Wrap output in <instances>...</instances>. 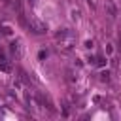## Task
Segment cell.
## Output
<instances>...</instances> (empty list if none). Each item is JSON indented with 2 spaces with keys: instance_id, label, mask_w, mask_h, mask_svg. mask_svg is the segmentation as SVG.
Here are the masks:
<instances>
[{
  "instance_id": "obj_2",
  "label": "cell",
  "mask_w": 121,
  "mask_h": 121,
  "mask_svg": "<svg viewBox=\"0 0 121 121\" xmlns=\"http://www.w3.org/2000/svg\"><path fill=\"white\" fill-rule=\"evenodd\" d=\"M104 9H106V13H108L112 19H115L117 13H119V9H117V6H115L113 0H106V2H104Z\"/></svg>"
},
{
  "instance_id": "obj_11",
  "label": "cell",
  "mask_w": 121,
  "mask_h": 121,
  "mask_svg": "<svg viewBox=\"0 0 121 121\" xmlns=\"http://www.w3.org/2000/svg\"><path fill=\"white\" fill-rule=\"evenodd\" d=\"M38 57H40V60H43V59L47 57V51H40V53H38Z\"/></svg>"
},
{
  "instance_id": "obj_3",
  "label": "cell",
  "mask_w": 121,
  "mask_h": 121,
  "mask_svg": "<svg viewBox=\"0 0 121 121\" xmlns=\"http://www.w3.org/2000/svg\"><path fill=\"white\" fill-rule=\"evenodd\" d=\"M78 78H79L78 70H66V79H68L70 83H76V81H78Z\"/></svg>"
},
{
  "instance_id": "obj_6",
  "label": "cell",
  "mask_w": 121,
  "mask_h": 121,
  "mask_svg": "<svg viewBox=\"0 0 121 121\" xmlns=\"http://www.w3.org/2000/svg\"><path fill=\"white\" fill-rule=\"evenodd\" d=\"M110 76H112V74H110V70H104V72L100 74V81H106V83H108V81L112 79Z\"/></svg>"
},
{
  "instance_id": "obj_10",
  "label": "cell",
  "mask_w": 121,
  "mask_h": 121,
  "mask_svg": "<svg viewBox=\"0 0 121 121\" xmlns=\"http://www.w3.org/2000/svg\"><path fill=\"white\" fill-rule=\"evenodd\" d=\"M13 87H15V89H21V87H23V85H21V79H13Z\"/></svg>"
},
{
  "instance_id": "obj_12",
  "label": "cell",
  "mask_w": 121,
  "mask_h": 121,
  "mask_svg": "<svg viewBox=\"0 0 121 121\" xmlns=\"http://www.w3.org/2000/svg\"><path fill=\"white\" fill-rule=\"evenodd\" d=\"M79 17V11L78 9H72V19H78Z\"/></svg>"
},
{
  "instance_id": "obj_5",
  "label": "cell",
  "mask_w": 121,
  "mask_h": 121,
  "mask_svg": "<svg viewBox=\"0 0 121 121\" xmlns=\"http://www.w3.org/2000/svg\"><path fill=\"white\" fill-rule=\"evenodd\" d=\"M70 34H72V32H70L68 28H59V32L55 34V38H57V40H62V38H66V36H70Z\"/></svg>"
},
{
  "instance_id": "obj_4",
  "label": "cell",
  "mask_w": 121,
  "mask_h": 121,
  "mask_svg": "<svg viewBox=\"0 0 121 121\" xmlns=\"http://www.w3.org/2000/svg\"><path fill=\"white\" fill-rule=\"evenodd\" d=\"M0 72H4V74H9V72H11V64H9L6 59L0 60Z\"/></svg>"
},
{
  "instance_id": "obj_1",
  "label": "cell",
  "mask_w": 121,
  "mask_h": 121,
  "mask_svg": "<svg viewBox=\"0 0 121 121\" xmlns=\"http://www.w3.org/2000/svg\"><path fill=\"white\" fill-rule=\"evenodd\" d=\"M28 26H30V30H32L34 34H43V32L47 30V25H45L43 21H40V19H30V21H28Z\"/></svg>"
},
{
  "instance_id": "obj_9",
  "label": "cell",
  "mask_w": 121,
  "mask_h": 121,
  "mask_svg": "<svg viewBox=\"0 0 121 121\" xmlns=\"http://www.w3.org/2000/svg\"><path fill=\"white\" fill-rule=\"evenodd\" d=\"M2 32H4L6 36H9V34H11V28H9V26H2Z\"/></svg>"
},
{
  "instance_id": "obj_13",
  "label": "cell",
  "mask_w": 121,
  "mask_h": 121,
  "mask_svg": "<svg viewBox=\"0 0 121 121\" xmlns=\"http://www.w3.org/2000/svg\"><path fill=\"white\" fill-rule=\"evenodd\" d=\"M110 64H112V66L115 68V66H117V60H115V59H110Z\"/></svg>"
},
{
  "instance_id": "obj_8",
  "label": "cell",
  "mask_w": 121,
  "mask_h": 121,
  "mask_svg": "<svg viewBox=\"0 0 121 121\" xmlns=\"http://www.w3.org/2000/svg\"><path fill=\"white\" fill-rule=\"evenodd\" d=\"M9 49H11V51H19V42H17V40L11 42V43H9Z\"/></svg>"
},
{
  "instance_id": "obj_7",
  "label": "cell",
  "mask_w": 121,
  "mask_h": 121,
  "mask_svg": "<svg viewBox=\"0 0 121 121\" xmlns=\"http://www.w3.org/2000/svg\"><path fill=\"white\" fill-rule=\"evenodd\" d=\"M95 62H96L98 66H106V59H104V57H96V59H95Z\"/></svg>"
}]
</instances>
